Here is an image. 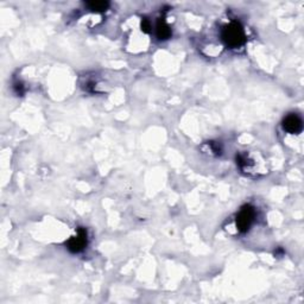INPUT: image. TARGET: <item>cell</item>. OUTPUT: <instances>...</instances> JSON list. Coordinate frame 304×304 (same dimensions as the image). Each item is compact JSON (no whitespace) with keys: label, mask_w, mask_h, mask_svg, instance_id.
<instances>
[{"label":"cell","mask_w":304,"mask_h":304,"mask_svg":"<svg viewBox=\"0 0 304 304\" xmlns=\"http://www.w3.org/2000/svg\"><path fill=\"white\" fill-rule=\"evenodd\" d=\"M223 40L230 48L241 47L246 40L244 27L241 26V24L232 22L227 26H225L223 30Z\"/></svg>","instance_id":"cell-1"},{"label":"cell","mask_w":304,"mask_h":304,"mask_svg":"<svg viewBox=\"0 0 304 304\" xmlns=\"http://www.w3.org/2000/svg\"><path fill=\"white\" fill-rule=\"evenodd\" d=\"M255 216V210L252 206H245L241 208L237 216V227L238 230L245 233L251 227Z\"/></svg>","instance_id":"cell-2"},{"label":"cell","mask_w":304,"mask_h":304,"mask_svg":"<svg viewBox=\"0 0 304 304\" xmlns=\"http://www.w3.org/2000/svg\"><path fill=\"white\" fill-rule=\"evenodd\" d=\"M86 246H87V231L83 230V228H78L76 235L67 242L68 250L73 252V253H78V252L84 250Z\"/></svg>","instance_id":"cell-3"},{"label":"cell","mask_w":304,"mask_h":304,"mask_svg":"<svg viewBox=\"0 0 304 304\" xmlns=\"http://www.w3.org/2000/svg\"><path fill=\"white\" fill-rule=\"evenodd\" d=\"M283 128H284L286 132L292 133V135H297V133H299L303 128L302 119L297 114H289L288 117H285L284 120H283Z\"/></svg>","instance_id":"cell-4"},{"label":"cell","mask_w":304,"mask_h":304,"mask_svg":"<svg viewBox=\"0 0 304 304\" xmlns=\"http://www.w3.org/2000/svg\"><path fill=\"white\" fill-rule=\"evenodd\" d=\"M156 35L159 39H168L171 36V30L168 24L165 23V20L163 18H159L157 20V25H156Z\"/></svg>","instance_id":"cell-5"},{"label":"cell","mask_w":304,"mask_h":304,"mask_svg":"<svg viewBox=\"0 0 304 304\" xmlns=\"http://www.w3.org/2000/svg\"><path fill=\"white\" fill-rule=\"evenodd\" d=\"M86 6L92 11L95 12H104L108 9L109 3L108 2H87Z\"/></svg>","instance_id":"cell-6"},{"label":"cell","mask_w":304,"mask_h":304,"mask_svg":"<svg viewBox=\"0 0 304 304\" xmlns=\"http://www.w3.org/2000/svg\"><path fill=\"white\" fill-rule=\"evenodd\" d=\"M142 30H143V32H145V33H149L150 31H151V23H150L149 19L143 18V20H142Z\"/></svg>","instance_id":"cell-7"}]
</instances>
